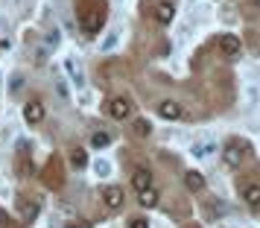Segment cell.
I'll return each mask as SVG.
<instances>
[{"label": "cell", "mask_w": 260, "mask_h": 228, "mask_svg": "<svg viewBox=\"0 0 260 228\" xmlns=\"http://www.w3.org/2000/svg\"><path fill=\"white\" fill-rule=\"evenodd\" d=\"M24 120L26 123H41L44 120V106H41V103H26L24 106Z\"/></svg>", "instance_id": "9"}, {"label": "cell", "mask_w": 260, "mask_h": 228, "mask_svg": "<svg viewBox=\"0 0 260 228\" xmlns=\"http://www.w3.org/2000/svg\"><path fill=\"white\" fill-rule=\"evenodd\" d=\"M91 144H94L96 149H103V146H108V144H111V138H108L106 132H94V135H91Z\"/></svg>", "instance_id": "16"}, {"label": "cell", "mask_w": 260, "mask_h": 228, "mask_svg": "<svg viewBox=\"0 0 260 228\" xmlns=\"http://www.w3.org/2000/svg\"><path fill=\"white\" fill-rule=\"evenodd\" d=\"M64 228H88V225H85V222H76V225H73V222H68Z\"/></svg>", "instance_id": "21"}, {"label": "cell", "mask_w": 260, "mask_h": 228, "mask_svg": "<svg viewBox=\"0 0 260 228\" xmlns=\"http://www.w3.org/2000/svg\"><path fill=\"white\" fill-rule=\"evenodd\" d=\"M243 199H246V205L257 208L260 205V184H246L243 187Z\"/></svg>", "instance_id": "11"}, {"label": "cell", "mask_w": 260, "mask_h": 228, "mask_svg": "<svg viewBox=\"0 0 260 228\" xmlns=\"http://www.w3.org/2000/svg\"><path fill=\"white\" fill-rule=\"evenodd\" d=\"M123 187H117V184H108V187H103V202H106L108 211H117V208H123Z\"/></svg>", "instance_id": "3"}, {"label": "cell", "mask_w": 260, "mask_h": 228, "mask_svg": "<svg viewBox=\"0 0 260 228\" xmlns=\"http://www.w3.org/2000/svg\"><path fill=\"white\" fill-rule=\"evenodd\" d=\"M211 152H216V146L213 144H196L193 146V155L196 158H211Z\"/></svg>", "instance_id": "15"}, {"label": "cell", "mask_w": 260, "mask_h": 228, "mask_svg": "<svg viewBox=\"0 0 260 228\" xmlns=\"http://www.w3.org/2000/svg\"><path fill=\"white\" fill-rule=\"evenodd\" d=\"M216 44H219V53L222 56H237L240 53V36H234V32H222V36L216 38Z\"/></svg>", "instance_id": "5"}, {"label": "cell", "mask_w": 260, "mask_h": 228, "mask_svg": "<svg viewBox=\"0 0 260 228\" xmlns=\"http://www.w3.org/2000/svg\"><path fill=\"white\" fill-rule=\"evenodd\" d=\"M132 184H135L138 193L146 190V187H152V173H149V170H135V173H132Z\"/></svg>", "instance_id": "8"}, {"label": "cell", "mask_w": 260, "mask_h": 228, "mask_svg": "<svg viewBox=\"0 0 260 228\" xmlns=\"http://www.w3.org/2000/svg\"><path fill=\"white\" fill-rule=\"evenodd\" d=\"M141 205H143V208H155V205H158V193H155L152 187L141 190Z\"/></svg>", "instance_id": "14"}, {"label": "cell", "mask_w": 260, "mask_h": 228, "mask_svg": "<svg viewBox=\"0 0 260 228\" xmlns=\"http://www.w3.org/2000/svg\"><path fill=\"white\" fill-rule=\"evenodd\" d=\"M129 228H149V222H146L143 216H135V219L129 222Z\"/></svg>", "instance_id": "17"}, {"label": "cell", "mask_w": 260, "mask_h": 228, "mask_svg": "<svg viewBox=\"0 0 260 228\" xmlns=\"http://www.w3.org/2000/svg\"><path fill=\"white\" fill-rule=\"evenodd\" d=\"M71 164L76 170H82L85 164H88V152H85V149H79V146H76V149H71Z\"/></svg>", "instance_id": "13"}, {"label": "cell", "mask_w": 260, "mask_h": 228, "mask_svg": "<svg viewBox=\"0 0 260 228\" xmlns=\"http://www.w3.org/2000/svg\"><path fill=\"white\" fill-rule=\"evenodd\" d=\"M9 222V216H6V211H0V225H6Z\"/></svg>", "instance_id": "20"}, {"label": "cell", "mask_w": 260, "mask_h": 228, "mask_svg": "<svg viewBox=\"0 0 260 228\" xmlns=\"http://www.w3.org/2000/svg\"><path fill=\"white\" fill-rule=\"evenodd\" d=\"M108 114L114 117V120H126L132 114V100L129 96H111V103H108Z\"/></svg>", "instance_id": "2"}, {"label": "cell", "mask_w": 260, "mask_h": 228, "mask_svg": "<svg viewBox=\"0 0 260 228\" xmlns=\"http://www.w3.org/2000/svg\"><path fill=\"white\" fill-rule=\"evenodd\" d=\"M184 187H187L190 193H199L202 187H205V179H202V173H196V170L184 173Z\"/></svg>", "instance_id": "10"}, {"label": "cell", "mask_w": 260, "mask_h": 228, "mask_svg": "<svg viewBox=\"0 0 260 228\" xmlns=\"http://www.w3.org/2000/svg\"><path fill=\"white\" fill-rule=\"evenodd\" d=\"M132 132H135V138H149V135H152V123L138 117V120L132 123Z\"/></svg>", "instance_id": "12"}, {"label": "cell", "mask_w": 260, "mask_h": 228, "mask_svg": "<svg viewBox=\"0 0 260 228\" xmlns=\"http://www.w3.org/2000/svg\"><path fill=\"white\" fill-rule=\"evenodd\" d=\"M173 18H176V6H173V3H158V6H155V21H158V24L161 26H170L173 24Z\"/></svg>", "instance_id": "6"}, {"label": "cell", "mask_w": 260, "mask_h": 228, "mask_svg": "<svg viewBox=\"0 0 260 228\" xmlns=\"http://www.w3.org/2000/svg\"><path fill=\"white\" fill-rule=\"evenodd\" d=\"M243 149H246L243 144L231 141V144L225 146V164H228V167H240V161H243Z\"/></svg>", "instance_id": "7"}, {"label": "cell", "mask_w": 260, "mask_h": 228, "mask_svg": "<svg viewBox=\"0 0 260 228\" xmlns=\"http://www.w3.org/2000/svg\"><path fill=\"white\" fill-rule=\"evenodd\" d=\"M79 24L85 32H100V26L106 24V6L94 3V0H85V12H79Z\"/></svg>", "instance_id": "1"}, {"label": "cell", "mask_w": 260, "mask_h": 228, "mask_svg": "<svg viewBox=\"0 0 260 228\" xmlns=\"http://www.w3.org/2000/svg\"><path fill=\"white\" fill-rule=\"evenodd\" d=\"M36 214H38V205H24V216L26 219H32Z\"/></svg>", "instance_id": "18"}, {"label": "cell", "mask_w": 260, "mask_h": 228, "mask_svg": "<svg viewBox=\"0 0 260 228\" xmlns=\"http://www.w3.org/2000/svg\"><path fill=\"white\" fill-rule=\"evenodd\" d=\"M114 44H117V32H111V36L106 38V44H103V50H111Z\"/></svg>", "instance_id": "19"}, {"label": "cell", "mask_w": 260, "mask_h": 228, "mask_svg": "<svg viewBox=\"0 0 260 228\" xmlns=\"http://www.w3.org/2000/svg\"><path fill=\"white\" fill-rule=\"evenodd\" d=\"M254 6H257V9H260V0H254Z\"/></svg>", "instance_id": "22"}, {"label": "cell", "mask_w": 260, "mask_h": 228, "mask_svg": "<svg viewBox=\"0 0 260 228\" xmlns=\"http://www.w3.org/2000/svg\"><path fill=\"white\" fill-rule=\"evenodd\" d=\"M158 114H161L164 120H181V117H184V108H181V103H176V100H161V103H158Z\"/></svg>", "instance_id": "4"}]
</instances>
